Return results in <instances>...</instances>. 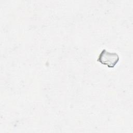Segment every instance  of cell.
<instances>
[{
  "instance_id": "obj_1",
  "label": "cell",
  "mask_w": 133,
  "mask_h": 133,
  "mask_svg": "<svg viewBox=\"0 0 133 133\" xmlns=\"http://www.w3.org/2000/svg\"><path fill=\"white\" fill-rule=\"evenodd\" d=\"M119 60V56L116 52H110L103 49L99 54L97 61L109 68H114Z\"/></svg>"
}]
</instances>
